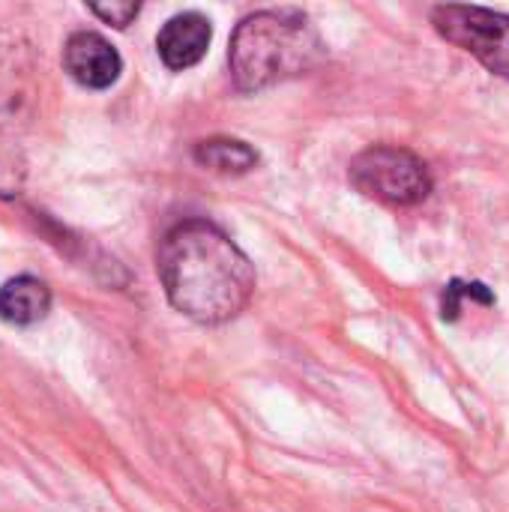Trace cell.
Returning a JSON list of instances; mask_svg holds the SVG:
<instances>
[{
  "instance_id": "3",
  "label": "cell",
  "mask_w": 509,
  "mask_h": 512,
  "mask_svg": "<svg viewBox=\"0 0 509 512\" xmlns=\"http://www.w3.org/2000/svg\"><path fill=\"white\" fill-rule=\"evenodd\" d=\"M351 183L366 198H375L390 207H414L432 195L429 165L405 147L375 144L354 156Z\"/></svg>"
},
{
  "instance_id": "5",
  "label": "cell",
  "mask_w": 509,
  "mask_h": 512,
  "mask_svg": "<svg viewBox=\"0 0 509 512\" xmlns=\"http://www.w3.org/2000/svg\"><path fill=\"white\" fill-rule=\"evenodd\" d=\"M63 69L72 75V81H78L81 87L90 90H105L111 87L120 72H123V60L120 51L93 30H78L66 39L63 48Z\"/></svg>"
},
{
  "instance_id": "4",
  "label": "cell",
  "mask_w": 509,
  "mask_h": 512,
  "mask_svg": "<svg viewBox=\"0 0 509 512\" xmlns=\"http://www.w3.org/2000/svg\"><path fill=\"white\" fill-rule=\"evenodd\" d=\"M432 24L441 39L477 57L492 75L509 78V15L483 9L444 3L432 9Z\"/></svg>"
},
{
  "instance_id": "1",
  "label": "cell",
  "mask_w": 509,
  "mask_h": 512,
  "mask_svg": "<svg viewBox=\"0 0 509 512\" xmlns=\"http://www.w3.org/2000/svg\"><path fill=\"white\" fill-rule=\"evenodd\" d=\"M156 270L168 303L198 324L237 318L255 294L252 261L207 219L177 222L159 243Z\"/></svg>"
},
{
  "instance_id": "6",
  "label": "cell",
  "mask_w": 509,
  "mask_h": 512,
  "mask_svg": "<svg viewBox=\"0 0 509 512\" xmlns=\"http://www.w3.org/2000/svg\"><path fill=\"white\" fill-rule=\"evenodd\" d=\"M210 39H213V24L207 15L180 12L162 24L159 36H156V51L168 69L183 72V69H192L195 63H201V57L210 48Z\"/></svg>"
},
{
  "instance_id": "2",
  "label": "cell",
  "mask_w": 509,
  "mask_h": 512,
  "mask_svg": "<svg viewBox=\"0 0 509 512\" xmlns=\"http://www.w3.org/2000/svg\"><path fill=\"white\" fill-rule=\"evenodd\" d=\"M327 45L303 9L279 6L246 15L228 48V66L237 90L258 93L279 81L306 75L324 63Z\"/></svg>"
},
{
  "instance_id": "7",
  "label": "cell",
  "mask_w": 509,
  "mask_h": 512,
  "mask_svg": "<svg viewBox=\"0 0 509 512\" xmlns=\"http://www.w3.org/2000/svg\"><path fill=\"white\" fill-rule=\"evenodd\" d=\"M51 309V291L36 276H15L0 288V318L15 327L42 321Z\"/></svg>"
},
{
  "instance_id": "8",
  "label": "cell",
  "mask_w": 509,
  "mask_h": 512,
  "mask_svg": "<svg viewBox=\"0 0 509 512\" xmlns=\"http://www.w3.org/2000/svg\"><path fill=\"white\" fill-rule=\"evenodd\" d=\"M195 162L213 174L240 177L258 165V153H255V147H249L246 141H237V138H207V141L195 144Z\"/></svg>"
},
{
  "instance_id": "9",
  "label": "cell",
  "mask_w": 509,
  "mask_h": 512,
  "mask_svg": "<svg viewBox=\"0 0 509 512\" xmlns=\"http://www.w3.org/2000/svg\"><path fill=\"white\" fill-rule=\"evenodd\" d=\"M90 12L96 18H102L105 24H111V27H129L138 18L141 6L129 3V0L126 3H90Z\"/></svg>"
}]
</instances>
